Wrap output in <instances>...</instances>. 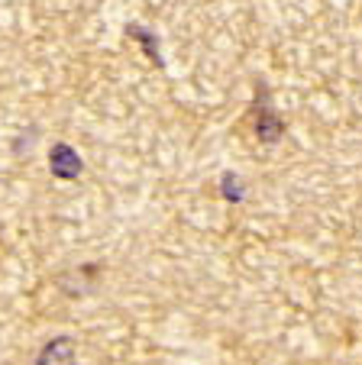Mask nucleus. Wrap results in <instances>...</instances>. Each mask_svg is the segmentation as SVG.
<instances>
[{"label":"nucleus","mask_w":362,"mask_h":365,"mask_svg":"<svg viewBox=\"0 0 362 365\" xmlns=\"http://www.w3.org/2000/svg\"><path fill=\"white\" fill-rule=\"evenodd\" d=\"M285 117L275 110L272 94H268V84L259 81L256 84V101H253V133L262 145H275L285 136Z\"/></svg>","instance_id":"f257e3e1"},{"label":"nucleus","mask_w":362,"mask_h":365,"mask_svg":"<svg viewBox=\"0 0 362 365\" xmlns=\"http://www.w3.org/2000/svg\"><path fill=\"white\" fill-rule=\"evenodd\" d=\"M46 162H49V175L55 181H78L84 175V159L78 155V149L71 143H52Z\"/></svg>","instance_id":"f03ea898"},{"label":"nucleus","mask_w":362,"mask_h":365,"mask_svg":"<svg viewBox=\"0 0 362 365\" xmlns=\"http://www.w3.org/2000/svg\"><path fill=\"white\" fill-rule=\"evenodd\" d=\"M33 365H78V339L69 333H59V336L46 339L42 349L36 352Z\"/></svg>","instance_id":"7ed1b4c3"},{"label":"nucleus","mask_w":362,"mask_h":365,"mask_svg":"<svg viewBox=\"0 0 362 365\" xmlns=\"http://www.w3.org/2000/svg\"><path fill=\"white\" fill-rule=\"evenodd\" d=\"M124 33L130 36V39H136V42H139V48H143V56L149 58V62H156V68H159V71H165V56H162V46H159L156 29L143 26V23H126Z\"/></svg>","instance_id":"20e7f679"},{"label":"nucleus","mask_w":362,"mask_h":365,"mask_svg":"<svg viewBox=\"0 0 362 365\" xmlns=\"http://www.w3.org/2000/svg\"><path fill=\"white\" fill-rule=\"evenodd\" d=\"M220 197L226 204H243L246 200V181L239 178L236 172H223L220 175Z\"/></svg>","instance_id":"39448f33"}]
</instances>
